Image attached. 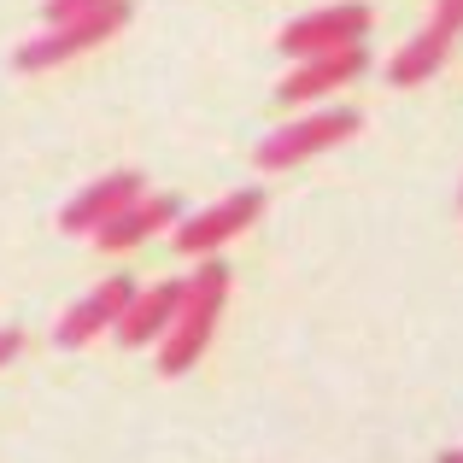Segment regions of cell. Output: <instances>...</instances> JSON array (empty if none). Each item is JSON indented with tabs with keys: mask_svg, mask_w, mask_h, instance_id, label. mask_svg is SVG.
<instances>
[{
	"mask_svg": "<svg viewBox=\"0 0 463 463\" xmlns=\"http://www.w3.org/2000/svg\"><path fill=\"white\" fill-rule=\"evenodd\" d=\"M223 299H229V264L223 259H200V270L182 282L176 323H170L165 346H158V370L165 375H182V370L200 364V352L212 346L217 317H223Z\"/></svg>",
	"mask_w": 463,
	"mask_h": 463,
	"instance_id": "obj_1",
	"label": "cell"
},
{
	"mask_svg": "<svg viewBox=\"0 0 463 463\" xmlns=\"http://www.w3.org/2000/svg\"><path fill=\"white\" fill-rule=\"evenodd\" d=\"M124 24H129V0H106V6H94V12H77V18L53 24L47 35L24 42L18 47V71H53V65H65V59L100 47L106 35H118Z\"/></svg>",
	"mask_w": 463,
	"mask_h": 463,
	"instance_id": "obj_2",
	"label": "cell"
},
{
	"mask_svg": "<svg viewBox=\"0 0 463 463\" xmlns=\"http://www.w3.org/2000/svg\"><path fill=\"white\" fill-rule=\"evenodd\" d=\"M358 129H364V112H352V106L317 112V118H294V124H282L276 136L259 141V165L264 170H294V165H306L311 153H328V147H340V141H352Z\"/></svg>",
	"mask_w": 463,
	"mask_h": 463,
	"instance_id": "obj_3",
	"label": "cell"
},
{
	"mask_svg": "<svg viewBox=\"0 0 463 463\" xmlns=\"http://www.w3.org/2000/svg\"><path fill=\"white\" fill-rule=\"evenodd\" d=\"M259 212H264V194L259 188L229 194V200H217V205H205V212L182 217V223H176V252H182V259H212V252L223 247V241H235Z\"/></svg>",
	"mask_w": 463,
	"mask_h": 463,
	"instance_id": "obj_4",
	"label": "cell"
},
{
	"mask_svg": "<svg viewBox=\"0 0 463 463\" xmlns=\"http://www.w3.org/2000/svg\"><path fill=\"white\" fill-rule=\"evenodd\" d=\"M458 30H463V0H434L429 30L393 53V65H387V82H393V89H417L422 77H434V71L446 65V53H452Z\"/></svg>",
	"mask_w": 463,
	"mask_h": 463,
	"instance_id": "obj_5",
	"label": "cell"
},
{
	"mask_svg": "<svg viewBox=\"0 0 463 463\" xmlns=\"http://www.w3.org/2000/svg\"><path fill=\"white\" fill-rule=\"evenodd\" d=\"M364 30H370V6H328V12H311V18L288 24L282 30V53L294 59H323V53H346V47L364 42Z\"/></svg>",
	"mask_w": 463,
	"mask_h": 463,
	"instance_id": "obj_6",
	"label": "cell"
},
{
	"mask_svg": "<svg viewBox=\"0 0 463 463\" xmlns=\"http://www.w3.org/2000/svg\"><path fill=\"white\" fill-rule=\"evenodd\" d=\"M141 288L129 282V276H106L100 288H94L89 299H77V306H71L65 317H59V328H53V340L59 346H89L94 335H106V328H118V317L129 311V299H136Z\"/></svg>",
	"mask_w": 463,
	"mask_h": 463,
	"instance_id": "obj_7",
	"label": "cell"
},
{
	"mask_svg": "<svg viewBox=\"0 0 463 463\" xmlns=\"http://www.w3.org/2000/svg\"><path fill=\"white\" fill-rule=\"evenodd\" d=\"M141 194H147V182H141L136 170H112V176H100L94 188H82L77 200L59 212V229H65V235H94V229H106L118 212H129Z\"/></svg>",
	"mask_w": 463,
	"mask_h": 463,
	"instance_id": "obj_8",
	"label": "cell"
},
{
	"mask_svg": "<svg viewBox=\"0 0 463 463\" xmlns=\"http://www.w3.org/2000/svg\"><path fill=\"white\" fill-rule=\"evenodd\" d=\"M176 306H182V282L141 288V294L129 299V311L118 317V340H124V346H153V340H165L170 323H176Z\"/></svg>",
	"mask_w": 463,
	"mask_h": 463,
	"instance_id": "obj_9",
	"label": "cell"
},
{
	"mask_svg": "<svg viewBox=\"0 0 463 463\" xmlns=\"http://www.w3.org/2000/svg\"><path fill=\"white\" fill-rule=\"evenodd\" d=\"M176 212H182V205L170 200V194H141L129 212H118L106 229H94V241H100V252H129V247H141L147 235H158L165 223H176Z\"/></svg>",
	"mask_w": 463,
	"mask_h": 463,
	"instance_id": "obj_10",
	"label": "cell"
},
{
	"mask_svg": "<svg viewBox=\"0 0 463 463\" xmlns=\"http://www.w3.org/2000/svg\"><path fill=\"white\" fill-rule=\"evenodd\" d=\"M370 71V59H364V47H346V53H323V59H306V65L294 71V77H282V100L288 106H299V100H317V94H328V89H340V82H352V77H364Z\"/></svg>",
	"mask_w": 463,
	"mask_h": 463,
	"instance_id": "obj_11",
	"label": "cell"
},
{
	"mask_svg": "<svg viewBox=\"0 0 463 463\" xmlns=\"http://www.w3.org/2000/svg\"><path fill=\"white\" fill-rule=\"evenodd\" d=\"M94 6H106V0H47V24H65L77 12H94Z\"/></svg>",
	"mask_w": 463,
	"mask_h": 463,
	"instance_id": "obj_12",
	"label": "cell"
},
{
	"mask_svg": "<svg viewBox=\"0 0 463 463\" xmlns=\"http://www.w3.org/2000/svg\"><path fill=\"white\" fill-rule=\"evenodd\" d=\"M18 352H24V335H18V328H0V370H6Z\"/></svg>",
	"mask_w": 463,
	"mask_h": 463,
	"instance_id": "obj_13",
	"label": "cell"
},
{
	"mask_svg": "<svg viewBox=\"0 0 463 463\" xmlns=\"http://www.w3.org/2000/svg\"><path fill=\"white\" fill-rule=\"evenodd\" d=\"M440 463H463V452H446V458H440Z\"/></svg>",
	"mask_w": 463,
	"mask_h": 463,
	"instance_id": "obj_14",
	"label": "cell"
}]
</instances>
